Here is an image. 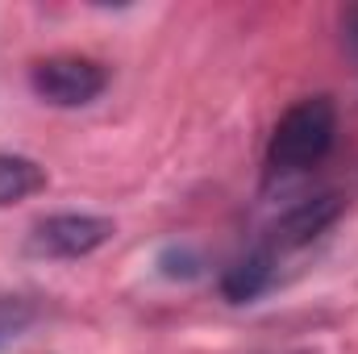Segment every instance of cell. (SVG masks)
I'll use <instances>...</instances> for the list:
<instances>
[{"instance_id":"2","label":"cell","mask_w":358,"mask_h":354,"mask_svg":"<svg viewBox=\"0 0 358 354\" xmlns=\"http://www.w3.org/2000/svg\"><path fill=\"white\" fill-rule=\"evenodd\" d=\"M29 88L55 108H84L108 88V71L80 55H55L29 67Z\"/></svg>"},{"instance_id":"1","label":"cell","mask_w":358,"mask_h":354,"mask_svg":"<svg viewBox=\"0 0 358 354\" xmlns=\"http://www.w3.org/2000/svg\"><path fill=\"white\" fill-rule=\"evenodd\" d=\"M338 138V108L329 96H304L296 100L271 129L263 167L267 179H292L313 171Z\"/></svg>"},{"instance_id":"9","label":"cell","mask_w":358,"mask_h":354,"mask_svg":"<svg viewBox=\"0 0 358 354\" xmlns=\"http://www.w3.org/2000/svg\"><path fill=\"white\" fill-rule=\"evenodd\" d=\"M346 29H350V42L358 46V8L350 13V17H346Z\"/></svg>"},{"instance_id":"5","label":"cell","mask_w":358,"mask_h":354,"mask_svg":"<svg viewBox=\"0 0 358 354\" xmlns=\"http://www.w3.org/2000/svg\"><path fill=\"white\" fill-rule=\"evenodd\" d=\"M275 275H279V259L271 255L267 246H255V250H246L234 267H225L221 296L229 304H250V300H259L271 283H275Z\"/></svg>"},{"instance_id":"4","label":"cell","mask_w":358,"mask_h":354,"mask_svg":"<svg viewBox=\"0 0 358 354\" xmlns=\"http://www.w3.org/2000/svg\"><path fill=\"white\" fill-rule=\"evenodd\" d=\"M338 217H342V200H338L334 192L300 196V200H292V204L267 225V234L259 238V246H267L275 259H283V255H292V250L317 242Z\"/></svg>"},{"instance_id":"3","label":"cell","mask_w":358,"mask_h":354,"mask_svg":"<svg viewBox=\"0 0 358 354\" xmlns=\"http://www.w3.org/2000/svg\"><path fill=\"white\" fill-rule=\"evenodd\" d=\"M117 234V225L108 217L96 213H50L29 229V250L42 259H84L92 250H100L108 238Z\"/></svg>"},{"instance_id":"6","label":"cell","mask_w":358,"mask_h":354,"mask_svg":"<svg viewBox=\"0 0 358 354\" xmlns=\"http://www.w3.org/2000/svg\"><path fill=\"white\" fill-rule=\"evenodd\" d=\"M46 187V167L25 155H0V208Z\"/></svg>"},{"instance_id":"8","label":"cell","mask_w":358,"mask_h":354,"mask_svg":"<svg viewBox=\"0 0 358 354\" xmlns=\"http://www.w3.org/2000/svg\"><path fill=\"white\" fill-rule=\"evenodd\" d=\"M159 275H167V279H196V275H204V255L196 250V246H187V242H171V246H163L159 250Z\"/></svg>"},{"instance_id":"7","label":"cell","mask_w":358,"mask_h":354,"mask_svg":"<svg viewBox=\"0 0 358 354\" xmlns=\"http://www.w3.org/2000/svg\"><path fill=\"white\" fill-rule=\"evenodd\" d=\"M38 300H29V296H0V346H8V342H17L34 321H38Z\"/></svg>"}]
</instances>
